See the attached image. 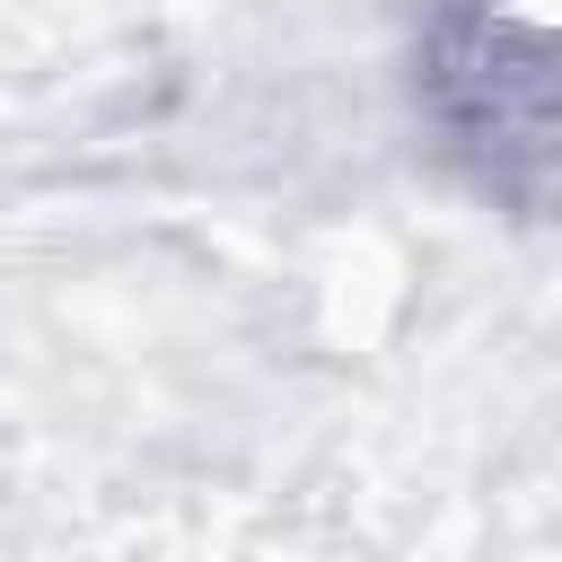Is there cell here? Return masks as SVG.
Wrapping results in <instances>:
<instances>
[{"label": "cell", "mask_w": 562, "mask_h": 562, "mask_svg": "<svg viewBox=\"0 0 562 562\" xmlns=\"http://www.w3.org/2000/svg\"><path fill=\"white\" fill-rule=\"evenodd\" d=\"M430 114L509 193L553 167V0H448L430 26Z\"/></svg>", "instance_id": "cell-1"}]
</instances>
